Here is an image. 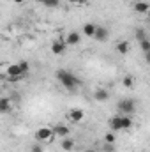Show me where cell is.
Listing matches in <instances>:
<instances>
[{
    "label": "cell",
    "mask_w": 150,
    "mask_h": 152,
    "mask_svg": "<svg viewBox=\"0 0 150 152\" xmlns=\"http://www.w3.org/2000/svg\"><path fill=\"white\" fill-rule=\"evenodd\" d=\"M55 76H57V80L69 90V92H76V88L81 85V81H79V78L78 76H74L71 71H66V69H58L57 73H55Z\"/></svg>",
    "instance_id": "1"
},
{
    "label": "cell",
    "mask_w": 150,
    "mask_h": 152,
    "mask_svg": "<svg viewBox=\"0 0 150 152\" xmlns=\"http://www.w3.org/2000/svg\"><path fill=\"white\" fill-rule=\"evenodd\" d=\"M117 106H118V110L124 115H133L136 112V104H134L133 99H122V101H118Z\"/></svg>",
    "instance_id": "2"
},
{
    "label": "cell",
    "mask_w": 150,
    "mask_h": 152,
    "mask_svg": "<svg viewBox=\"0 0 150 152\" xmlns=\"http://www.w3.org/2000/svg\"><path fill=\"white\" fill-rule=\"evenodd\" d=\"M53 136H55V133H53L51 127H39L37 131H36V138H37L39 142H48Z\"/></svg>",
    "instance_id": "3"
},
{
    "label": "cell",
    "mask_w": 150,
    "mask_h": 152,
    "mask_svg": "<svg viewBox=\"0 0 150 152\" xmlns=\"http://www.w3.org/2000/svg\"><path fill=\"white\" fill-rule=\"evenodd\" d=\"M66 48H67V42L62 41V39H57V41H53V44H51V51H53L55 55H62V53L66 51Z\"/></svg>",
    "instance_id": "4"
},
{
    "label": "cell",
    "mask_w": 150,
    "mask_h": 152,
    "mask_svg": "<svg viewBox=\"0 0 150 152\" xmlns=\"http://www.w3.org/2000/svg\"><path fill=\"white\" fill-rule=\"evenodd\" d=\"M94 37L97 39L99 42H104V41H108V37H110V30L106 28V27H97V30H95V36Z\"/></svg>",
    "instance_id": "5"
},
{
    "label": "cell",
    "mask_w": 150,
    "mask_h": 152,
    "mask_svg": "<svg viewBox=\"0 0 150 152\" xmlns=\"http://www.w3.org/2000/svg\"><path fill=\"white\" fill-rule=\"evenodd\" d=\"M67 117H69V120L71 122H81L83 118H85V112L83 110H78V108H74V110H71L69 113H67Z\"/></svg>",
    "instance_id": "6"
},
{
    "label": "cell",
    "mask_w": 150,
    "mask_h": 152,
    "mask_svg": "<svg viewBox=\"0 0 150 152\" xmlns=\"http://www.w3.org/2000/svg\"><path fill=\"white\" fill-rule=\"evenodd\" d=\"M53 133H55L57 136H60V138H67L71 131H69L67 126H64V124H57V126L53 127Z\"/></svg>",
    "instance_id": "7"
},
{
    "label": "cell",
    "mask_w": 150,
    "mask_h": 152,
    "mask_svg": "<svg viewBox=\"0 0 150 152\" xmlns=\"http://www.w3.org/2000/svg\"><path fill=\"white\" fill-rule=\"evenodd\" d=\"M94 99H95V101H99V103H104V101H108V99H110V94H108V90H106V88H97V90L94 92Z\"/></svg>",
    "instance_id": "8"
},
{
    "label": "cell",
    "mask_w": 150,
    "mask_h": 152,
    "mask_svg": "<svg viewBox=\"0 0 150 152\" xmlns=\"http://www.w3.org/2000/svg\"><path fill=\"white\" fill-rule=\"evenodd\" d=\"M79 41H81V36H79L78 32H69L67 37H66L67 46H76V44H79Z\"/></svg>",
    "instance_id": "9"
},
{
    "label": "cell",
    "mask_w": 150,
    "mask_h": 152,
    "mask_svg": "<svg viewBox=\"0 0 150 152\" xmlns=\"http://www.w3.org/2000/svg\"><path fill=\"white\" fill-rule=\"evenodd\" d=\"M110 127H111V131H122V117H118V115H115L110 118Z\"/></svg>",
    "instance_id": "10"
},
{
    "label": "cell",
    "mask_w": 150,
    "mask_h": 152,
    "mask_svg": "<svg viewBox=\"0 0 150 152\" xmlns=\"http://www.w3.org/2000/svg\"><path fill=\"white\" fill-rule=\"evenodd\" d=\"M95 30H97V25H94V23H85L83 25V34L87 37H94L95 36Z\"/></svg>",
    "instance_id": "11"
},
{
    "label": "cell",
    "mask_w": 150,
    "mask_h": 152,
    "mask_svg": "<svg viewBox=\"0 0 150 152\" xmlns=\"http://www.w3.org/2000/svg\"><path fill=\"white\" fill-rule=\"evenodd\" d=\"M11 106H12V101H11L9 97H2V99H0V112H2V113H7V112L11 110Z\"/></svg>",
    "instance_id": "12"
},
{
    "label": "cell",
    "mask_w": 150,
    "mask_h": 152,
    "mask_svg": "<svg viewBox=\"0 0 150 152\" xmlns=\"http://www.w3.org/2000/svg\"><path fill=\"white\" fill-rule=\"evenodd\" d=\"M134 11H136V12H149L150 4H147L145 0H143V2H136V4H134Z\"/></svg>",
    "instance_id": "13"
},
{
    "label": "cell",
    "mask_w": 150,
    "mask_h": 152,
    "mask_svg": "<svg viewBox=\"0 0 150 152\" xmlns=\"http://www.w3.org/2000/svg\"><path fill=\"white\" fill-rule=\"evenodd\" d=\"M117 51H118L120 55H127V53H129V42H127V41L117 42Z\"/></svg>",
    "instance_id": "14"
},
{
    "label": "cell",
    "mask_w": 150,
    "mask_h": 152,
    "mask_svg": "<svg viewBox=\"0 0 150 152\" xmlns=\"http://www.w3.org/2000/svg\"><path fill=\"white\" fill-rule=\"evenodd\" d=\"M62 149H64V151H73V149H74V140H71V138H69V136H67V138H64V140H62Z\"/></svg>",
    "instance_id": "15"
},
{
    "label": "cell",
    "mask_w": 150,
    "mask_h": 152,
    "mask_svg": "<svg viewBox=\"0 0 150 152\" xmlns=\"http://www.w3.org/2000/svg\"><path fill=\"white\" fill-rule=\"evenodd\" d=\"M131 127H133L131 115H122V129H131Z\"/></svg>",
    "instance_id": "16"
},
{
    "label": "cell",
    "mask_w": 150,
    "mask_h": 152,
    "mask_svg": "<svg viewBox=\"0 0 150 152\" xmlns=\"http://www.w3.org/2000/svg\"><path fill=\"white\" fill-rule=\"evenodd\" d=\"M39 2L46 7H58L60 5V0H39Z\"/></svg>",
    "instance_id": "17"
},
{
    "label": "cell",
    "mask_w": 150,
    "mask_h": 152,
    "mask_svg": "<svg viewBox=\"0 0 150 152\" xmlns=\"http://www.w3.org/2000/svg\"><path fill=\"white\" fill-rule=\"evenodd\" d=\"M140 48H141V51H143V53H149V51H150V41H149V39L141 41V42H140Z\"/></svg>",
    "instance_id": "18"
},
{
    "label": "cell",
    "mask_w": 150,
    "mask_h": 152,
    "mask_svg": "<svg viewBox=\"0 0 150 152\" xmlns=\"http://www.w3.org/2000/svg\"><path fill=\"white\" fill-rule=\"evenodd\" d=\"M136 39H138V42H141V41H145V39H147V34H145V30H141V28H138V30H136Z\"/></svg>",
    "instance_id": "19"
},
{
    "label": "cell",
    "mask_w": 150,
    "mask_h": 152,
    "mask_svg": "<svg viewBox=\"0 0 150 152\" xmlns=\"http://www.w3.org/2000/svg\"><path fill=\"white\" fill-rule=\"evenodd\" d=\"M20 64V67H21V71H23V75H27L28 73V69H30V66H28V62L27 60H21V62H18Z\"/></svg>",
    "instance_id": "20"
},
{
    "label": "cell",
    "mask_w": 150,
    "mask_h": 152,
    "mask_svg": "<svg viewBox=\"0 0 150 152\" xmlns=\"http://www.w3.org/2000/svg\"><path fill=\"white\" fill-rule=\"evenodd\" d=\"M122 83H124V87H133V76H125L124 80H122Z\"/></svg>",
    "instance_id": "21"
},
{
    "label": "cell",
    "mask_w": 150,
    "mask_h": 152,
    "mask_svg": "<svg viewBox=\"0 0 150 152\" xmlns=\"http://www.w3.org/2000/svg\"><path fill=\"white\" fill-rule=\"evenodd\" d=\"M115 140H117V138H115V131H111V133L106 134V143H115Z\"/></svg>",
    "instance_id": "22"
},
{
    "label": "cell",
    "mask_w": 150,
    "mask_h": 152,
    "mask_svg": "<svg viewBox=\"0 0 150 152\" xmlns=\"http://www.w3.org/2000/svg\"><path fill=\"white\" fill-rule=\"evenodd\" d=\"M30 152H44V149H42V145H41V143H36V145H32Z\"/></svg>",
    "instance_id": "23"
},
{
    "label": "cell",
    "mask_w": 150,
    "mask_h": 152,
    "mask_svg": "<svg viewBox=\"0 0 150 152\" xmlns=\"http://www.w3.org/2000/svg\"><path fill=\"white\" fill-rule=\"evenodd\" d=\"M113 145H115V143H106L103 151H104V152H115V147H113Z\"/></svg>",
    "instance_id": "24"
},
{
    "label": "cell",
    "mask_w": 150,
    "mask_h": 152,
    "mask_svg": "<svg viewBox=\"0 0 150 152\" xmlns=\"http://www.w3.org/2000/svg\"><path fill=\"white\" fill-rule=\"evenodd\" d=\"M145 60L150 64V51H149V53H145Z\"/></svg>",
    "instance_id": "25"
},
{
    "label": "cell",
    "mask_w": 150,
    "mask_h": 152,
    "mask_svg": "<svg viewBox=\"0 0 150 152\" xmlns=\"http://www.w3.org/2000/svg\"><path fill=\"white\" fill-rule=\"evenodd\" d=\"M67 2H71V4H79V0H67Z\"/></svg>",
    "instance_id": "26"
},
{
    "label": "cell",
    "mask_w": 150,
    "mask_h": 152,
    "mask_svg": "<svg viewBox=\"0 0 150 152\" xmlns=\"http://www.w3.org/2000/svg\"><path fill=\"white\" fill-rule=\"evenodd\" d=\"M14 2H16V4H21V2H23V0H14Z\"/></svg>",
    "instance_id": "27"
},
{
    "label": "cell",
    "mask_w": 150,
    "mask_h": 152,
    "mask_svg": "<svg viewBox=\"0 0 150 152\" xmlns=\"http://www.w3.org/2000/svg\"><path fill=\"white\" fill-rule=\"evenodd\" d=\"M134 2H143V0H134Z\"/></svg>",
    "instance_id": "28"
},
{
    "label": "cell",
    "mask_w": 150,
    "mask_h": 152,
    "mask_svg": "<svg viewBox=\"0 0 150 152\" xmlns=\"http://www.w3.org/2000/svg\"><path fill=\"white\" fill-rule=\"evenodd\" d=\"M149 20H150V11H149Z\"/></svg>",
    "instance_id": "29"
},
{
    "label": "cell",
    "mask_w": 150,
    "mask_h": 152,
    "mask_svg": "<svg viewBox=\"0 0 150 152\" xmlns=\"http://www.w3.org/2000/svg\"><path fill=\"white\" fill-rule=\"evenodd\" d=\"M87 152H94V151H87Z\"/></svg>",
    "instance_id": "30"
}]
</instances>
